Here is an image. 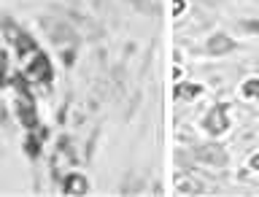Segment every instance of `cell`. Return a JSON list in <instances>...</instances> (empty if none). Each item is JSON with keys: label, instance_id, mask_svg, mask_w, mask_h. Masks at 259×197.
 <instances>
[{"label": "cell", "instance_id": "obj_2", "mask_svg": "<svg viewBox=\"0 0 259 197\" xmlns=\"http://www.w3.org/2000/svg\"><path fill=\"white\" fill-rule=\"evenodd\" d=\"M200 92H202L200 84H178L173 89V95L178 97V100H192V97H197Z\"/></svg>", "mask_w": 259, "mask_h": 197}, {"label": "cell", "instance_id": "obj_3", "mask_svg": "<svg viewBox=\"0 0 259 197\" xmlns=\"http://www.w3.org/2000/svg\"><path fill=\"white\" fill-rule=\"evenodd\" d=\"M232 46H235V44H232V41L227 38V35H216V38L208 41V49H210L213 54H224V52H230Z\"/></svg>", "mask_w": 259, "mask_h": 197}, {"label": "cell", "instance_id": "obj_6", "mask_svg": "<svg viewBox=\"0 0 259 197\" xmlns=\"http://www.w3.org/2000/svg\"><path fill=\"white\" fill-rule=\"evenodd\" d=\"M184 11V0H173V14H181Z\"/></svg>", "mask_w": 259, "mask_h": 197}, {"label": "cell", "instance_id": "obj_7", "mask_svg": "<svg viewBox=\"0 0 259 197\" xmlns=\"http://www.w3.org/2000/svg\"><path fill=\"white\" fill-rule=\"evenodd\" d=\"M251 168L259 170V154H254V157H251Z\"/></svg>", "mask_w": 259, "mask_h": 197}, {"label": "cell", "instance_id": "obj_8", "mask_svg": "<svg viewBox=\"0 0 259 197\" xmlns=\"http://www.w3.org/2000/svg\"><path fill=\"white\" fill-rule=\"evenodd\" d=\"M256 97H259V95H256Z\"/></svg>", "mask_w": 259, "mask_h": 197}, {"label": "cell", "instance_id": "obj_1", "mask_svg": "<svg viewBox=\"0 0 259 197\" xmlns=\"http://www.w3.org/2000/svg\"><path fill=\"white\" fill-rule=\"evenodd\" d=\"M227 125H230V122H227V105L222 103V105H216V108L208 113V119H205V127H208L213 135H222L224 130H227Z\"/></svg>", "mask_w": 259, "mask_h": 197}, {"label": "cell", "instance_id": "obj_4", "mask_svg": "<svg viewBox=\"0 0 259 197\" xmlns=\"http://www.w3.org/2000/svg\"><path fill=\"white\" fill-rule=\"evenodd\" d=\"M243 95H246V97H256L259 95V78H248L246 84H243Z\"/></svg>", "mask_w": 259, "mask_h": 197}, {"label": "cell", "instance_id": "obj_5", "mask_svg": "<svg viewBox=\"0 0 259 197\" xmlns=\"http://www.w3.org/2000/svg\"><path fill=\"white\" fill-rule=\"evenodd\" d=\"M84 189H87V181H84V178H78V176L68 178V192H84Z\"/></svg>", "mask_w": 259, "mask_h": 197}]
</instances>
